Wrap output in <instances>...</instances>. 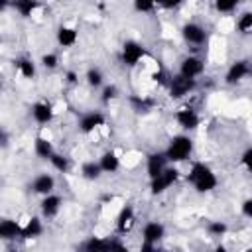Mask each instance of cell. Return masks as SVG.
I'll return each instance as SVG.
<instances>
[{
    "label": "cell",
    "mask_w": 252,
    "mask_h": 252,
    "mask_svg": "<svg viewBox=\"0 0 252 252\" xmlns=\"http://www.w3.org/2000/svg\"><path fill=\"white\" fill-rule=\"evenodd\" d=\"M187 179H189V183L195 187V191H199V193H209V191H213V189L217 187V183H219L215 171H213L209 165L201 163V161H197V163L191 165Z\"/></svg>",
    "instance_id": "cell-1"
},
{
    "label": "cell",
    "mask_w": 252,
    "mask_h": 252,
    "mask_svg": "<svg viewBox=\"0 0 252 252\" xmlns=\"http://www.w3.org/2000/svg\"><path fill=\"white\" fill-rule=\"evenodd\" d=\"M193 152V140L185 134H179V136H173L167 144V150H165V156L169 161L173 163H179V161H185Z\"/></svg>",
    "instance_id": "cell-2"
},
{
    "label": "cell",
    "mask_w": 252,
    "mask_h": 252,
    "mask_svg": "<svg viewBox=\"0 0 252 252\" xmlns=\"http://www.w3.org/2000/svg\"><path fill=\"white\" fill-rule=\"evenodd\" d=\"M177 177H179V171H177V167H165L159 175H156V177H152V185H150V189H152V193L154 195H159V193H163V191H167L175 181H177Z\"/></svg>",
    "instance_id": "cell-3"
},
{
    "label": "cell",
    "mask_w": 252,
    "mask_h": 252,
    "mask_svg": "<svg viewBox=\"0 0 252 252\" xmlns=\"http://www.w3.org/2000/svg\"><path fill=\"white\" fill-rule=\"evenodd\" d=\"M144 55H146V51H144V47L138 41H134V39L124 41V45H122V61L126 65H130V67L138 65Z\"/></svg>",
    "instance_id": "cell-4"
},
{
    "label": "cell",
    "mask_w": 252,
    "mask_h": 252,
    "mask_svg": "<svg viewBox=\"0 0 252 252\" xmlns=\"http://www.w3.org/2000/svg\"><path fill=\"white\" fill-rule=\"evenodd\" d=\"M203 71H205V63H203L199 57H195V55L185 57V59L181 61V65H179V73H181L183 77H189V79H197Z\"/></svg>",
    "instance_id": "cell-5"
},
{
    "label": "cell",
    "mask_w": 252,
    "mask_h": 252,
    "mask_svg": "<svg viewBox=\"0 0 252 252\" xmlns=\"http://www.w3.org/2000/svg\"><path fill=\"white\" fill-rule=\"evenodd\" d=\"M181 35H183V39H185L187 43H191V45H201V43L205 41V37H207L205 30H203L199 24H195V22L185 24V26L181 28Z\"/></svg>",
    "instance_id": "cell-6"
},
{
    "label": "cell",
    "mask_w": 252,
    "mask_h": 252,
    "mask_svg": "<svg viewBox=\"0 0 252 252\" xmlns=\"http://www.w3.org/2000/svg\"><path fill=\"white\" fill-rule=\"evenodd\" d=\"M193 87H195V79L183 77V75L179 73L177 77H173V79H171L169 93H171V96H173V98H181V96H185Z\"/></svg>",
    "instance_id": "cell-7"
},
{
    "label": "cell",
    "mask_w": 252,
    "mask_h": 252,
    "mask_svg": "<svg viewBox=\"0 0 252 252\" xmlns=\"http://www.w3.org/2000/svg\"><path fill=\"white\" fill-rule=\"evenodd\" d=\"M163 236H165V228H163V224L158 222V220L146 222L144 228H142V240L148 242V244H156V242H159Z\"/></svg>",
    "instance_id": "cell-8"
},
{
    "label": "cell",
    "mask_w": 252,
    "mask_h": 252,
    "mask_svg": "<svg viewBox=\"0 0 252 252\" xmlns=\"http://www.w3.org/2000/svg\"><path fill=\"white\" fill-rule=\"evenodd\" d=\"M175 120L183 130H195L199 126V114L193 108H179L175 112Z\"/></svg>",
    "instance_id": "cell-9"
},
{
    "label": "cell",
    "mask_w": 252,
    "mask_h": 252,
    "mask_svg": "<svg viewBox=\"0 0 252 252\" xmlns=\"http://www.w3.org/2000/svg\"><path fill=\"white\" fill-rule=\"evenodd\" d=\"M100 126H104V114H102V112H89V114H85V116L81 118V122H79V128H81V132H85V134H91V132L98 130Z\"/></svg>",
    "instance_id": "cell-10"
},
{
    "label": "cell",
    "mask_w": 252,
    "mask_h": 252,
    "mask_svg": "<svg viewBox=\"0 0 252 252\" xmlns=\"http://www.w3.org/2000/svg\"><path fill=\"white\" fill-rule=\"evenodd\" d=\"M53 189H55V179L49 173H39L32 181V191L37 195H49V193H53Z\"/></svg>",
    "instance_id": "cell-11"
},
{
    "label": "cell",
    "mask_w": 252,
    "mask_h": 252,
    "mask_svg": "<svg viewBox=\"0 0 252 252\" xmlns=\"http://www.w3.org/2000/svg\"><path fill=\"white\" fill-rule=\"evenodd\" d=\"M53 114H55V110L49 102H35L32 106V116L37 124H49L53 120Z\"/></svg>",
    "instance_id": "cell-12"
},
{
    "label": "cell",
    "mask_w": 252,
    "mask_h": 252,
    "mask_svg": "<svg viewBox=\"0 0 252 252\" xmlns=\"http://www.w3.org/2000/svg\"><path fill=\"white\" fill-rule=\"evenodd\" d=\"M248 73H250V67H248V63H246V61H236V63H232V65L228 67L224 81H226L228 85H234V83L242 81V79H244Z\"/></svg>",
    "instance_id": "cell-13"
},
{
    "label": "cell",
    "mask_w": 252,
    "mask_h": 252,
    "mask_svg": "<svg viewBox=\"0 0 252 252\" xmlns=\"http://www.w3.org/2000/svg\"><path fill=\"white\" fill-rule=\"evenodd\" d=\"M41 215L45 217V219H51V217H55L57 213H59V209H61V197L59 195H53V193H49V195H43V199H41Z\"/></svg>",
    "instance_id": "cell-14"
},
{
    "label": "cell",
    "mask_w": 252,
    "mask_h": 252,
    "mask_svg": "<svg viewBox=\"0 0 252 252\" xmlns=\"http://www.w3.org/2000/svg\"><path fill=\"white\" fill-rule=\"evenodd\" d=\"M169 159H167V156L165 154H152L150 158H148V165H146V169H148V175H150V179L152 177H156V175H159L167 165Z\"/></svg>",
    "instance_id": "cell-15"
},
{
    "label": "cell",
    "mask_w": 252,
    "mask_h": 252,
    "mask_svg": "<svg viewBox=\"0 0 252 252\" xmlns=\"http://www.w3.org/2000/svg\"><path fill=\"white\" fill-rule=\"evenodd\" d=\"M0 236L4 240H12L16 236H22V224L14 219H2L0 222Z\"/></svg>",
    "instance_id": "cell-16"
},
{
    "label": "cell",
    "mask_w": 252,
    "mask_h": 252,
    "mask_svg": "<svg viewBox=\"0 0 252 252\" xmlns=\"http://www.w3.org/2000/svg\"><path fill=\"white\" fill-rule=\"evenodd\" d=\"M134 222H136V217H134L132 207H124L116 217V230L118 232H128L134 226Z\"/></svg>",
    "instance_id": "cell-17"
},
{
    "label": "cell",
    "mask_w": 252,
    "mask_h": 252,
    "mask_svg": "<svg viewBox=\"0 0 252 252\" xmlns=\"http://www.w3.org/2000/svg\"><path fill=\"white\" fill-rule=\"evenodd\" d=\"M77 37H79V33H77L75 28L61 26V28L57 30V43H59L61 47H71V45H75V43H77Z\"/></svg>",
    "instance_id": "cell-18"
},
{
    "label": "cell",
    "mask_w": 252,
    "mask_h": 252,
    "mask_svg": "<svg viewBox=\"0 0 252 252\" xmlns=\"http://www.w3.org/2000/svg\"><path fill=\"white\" fill-rule=\"evenodd\" d=\"M98 163H100V167H102L104 173H114V171H118V167H120V158H118L114 152H104V154L100 156Z\"/></svg>",
    "instance_id": "cell-19"
},
{
    "label": "cell",
    "mask_w": 252,
    "mask_h": 252,
    "mask_svg": "<svg viewBox=\"0 0 252 252\" xmlns=\"http://www.w3.org/2000/svg\"><path fill=\"white\" fill-rule=\"evenodd\" d=\"M41 230H43V226L37 217H32L26 220V224H22V236H26V238H35L41 234Z\"/></svg>",
    "instance_id": "cell-20"
},
{
    "label": "cell",
    "mask_w": 252,
    "mask_h": 252,
    "mask_svg": "<svg viewBox=\"0 0 252 252\" xmlns=\"http://www.w3.org/2000/svg\"><path fill=\"white\" fill-rule=\"evenodd\" d=\"M33 150H35V156H39V158H43V159H49L55 152H53V144L47 140V138H35V142H33Z\"/></svg>",
    "instance_id": "cell-21"
},
{
    "label": "cell",
    "mask_w": 252,
    "mask_h": 252,
    "mask_svg": "<svg viewBox=\"0 0 252 252\" xmlns=\"http://www.w3.org/2000/svg\"><path fill=\"white\" fill-rule=\"evenodd\" d=\"M100 173H102V167H100L98 161H87V163L81 165V175H83L85 179H89V181L98 179Z\"/></svg>",
    "instance_id": "cell-22"
},
{
    "label": "cell",
    "mask_w": 252,
    "mask_h": 252,
    "mask_svg": "<svg viewBox=\"0 0 252 252\" xmlns=\"http://www.w3.org/2000/svg\"><path fill=\"white\" fill-rule=\"evenodd\" d=\"M14 8L20 16L28 18L33 14V10L37 8V0H14Z\"/></svg>",
    "instance_id": "cell-23"
},
{
    "label": "cell",
    "mask_w": 252,
    "mask_h": 252,
    "mask_svg": "<svg viewBox=\"0 0 252 252\" xmlns=\"http://www.w3.org/2000/svg\"><path fill=\"white\" fill-rule=\"evenodd\" d=\"M16 69L20 71V75L22 77H26V79H33L35 77V65H33V61L32 59H18L16 61Z\"/></svg>",
    "instance_id": "cell-24"
},
{
    "label": "cell",
    "mask_w": 252,
    "mask_h": 252,
    "mask_svg": "<svg viewBox=\"0 0 252 252\" xmlns=\"http://www.w3.org/2000/svg\"><path fill=\"white\" fill-rule=\"evenodd\" d=\"M236 30H238L240 33H246V32L252 30V12H250V10H248V12H242V14L238 16V20H236Z\"/></svg>",
    "instance_id": "cell-25"
},
{
    "label": "cell",
    "mask_w": 252,
    "mask_h": 252,
    "mask_svg": "<svg viewBox=\"0 0 252 252\" xmlns=\"http://www.w3.org/2000/svg\"><path fill=\"white\" fill-rule=\"evenodd\" d=\"M102 79H104V77H102V71H100V69L94 67V69H89V71H87V83H89L91 87H100V85H102Z\"/></svg>",
    "instance_id": "cell-26"
},
{
    "label": "cell",
    "mask_w": 252,
    "mask_h": 252,
    "mask_svg": "<svg viewBox=\"0 0 252 252\" xmlns=\"http://www.w3.org/2000/svg\"><path fill=\"white\" fill-rule=\"evenodd\" d=\"M87 250H108L112 248V242L110 240H100V238H91L87 244H85Z\"/></svg>",
    "instance_id": "cell-27"
},
{
    "label": "cell",
    "mask_w": 252,
    "mask_h": 252,
    "mask_svg": "<svg viewBox=\"0 0 252 252\" xmlns=\"http://www.w3.org/2000/svg\"><path fill=\"white\" fill-rule=\"evenodd\" d=\"M236 4H238V0H215V8L220 14H230L236 8Z\"/></svg>",
    "instance_id": "cell-28"
},
{
    "label": "cell",
    "mask_w": 252,
    "mask_h": 252,
    "mask_svg": "<svg viewBox=\"0 0 252 252\" xmlns=\"http://www.w3.org/2000/svg\"><path fill=\"white\" fill-rule=\"evenodd\" d=\"M49 161H51V165L57 169V171H67V167H69V161H67V158L65 156H61V154H53L51 158H49Z\"/></svg>",
    "instance_id": "cell-29"
},
{
    "label": "cell",
    "mask_w": 252,
    "mask_h": 252,
    "mask_svg": "<svg viewBox=\"0 0 252 252\" xmlns=\"http://www.w3.org/2000/svg\"><path fill=\"white\" fill-rule=\"evenodd\" d=\"M161 0H134V8L138 12H150L156 4H159Z\"/></svg>",
    "instance_id": "cell-30"
},
{
    "label": "cell",
    "mask_w": 252,
    "mask_h": 252,
    "mask_svg": "<svg viewBox=\"0 0 252 252\" xmlns=\"http://www.w3.org/2000/svg\"><path fill=\"white\" fill-rule=\"evenodd\" d=\"M57 63H59V59H57L55 53H43V55H41V65H43L45 69H55Z\"/></svg>",
    "instance_id": "cell-31"
},
{
    "label": "cell",
    "mask_w": 252,
    "mask_h": 252,
    "mask_svg": "<svg viewBox=\"0 0 252 252\" xmlns=\"http://www.w3.org/2000/svg\"><path fill=\"white\" fill-rule=\"evenodd\" d=\"M209 232H211L213 236H220V234H224V232H226V224H224V222H220V220H215V222H211V224H209Z\"/></svg>",
    "instance_id": "cell-32"
},
{
    "label": "cell",
    "mask_w": 252,
    "mask_h": 252,
    "mask_svg": "<svg viewBox=\"0 0 252 252\" xmlns=\"http://www.w3.org/2000/svg\"><path fill=\"white\" fill-rule=\"evenodd\" d=\"M116 94H118V89H116L114 85L104 87V91H102V102H108V100L116 98Z\"/></svg>",
    "instance_id": "cell-33"
},
{
    "label": "cell",
    "mask_w": 252,
    "mask_h": 252,
    "mask_svg": "<svg viewBox=\"0 0 252 252\" xmlns=\"http://www.w3.org/2000/svg\"><path fill=\"white\" fill-rule=\"evenodd\" d=\"M240 163H242L248 171H252V146H250L248 150H244V154L240 156Z\"/></svg>",
    "instance_id": "cell-34"
},
{
    "label": "cell",
    "mask_w": 252,
    "mask_h": 252,
    "mask_svg": "<svg viewBox=\"0 0 252 252\" xmlns=\"http://www.w3.org/2000/svg\"><path fill=\"white\" fill-rule=\"evenodd\" d=\"M240 209H242V215H244V217L252 219V199H246V201H242Z\"/></svg>",
    "instance_id": "cell-35"
},
{
    "label": "cell",
    "mask_w": 252,
    "mask_h": 252,
    "mask_svg": "<svg viewBox=\"0 0 252 252\" xmlns=\"http://www.w3.org/2000/svg\"><path fill=\"white\" fill-rule=\"evenodd\" d=\"M181 2H183V0H161L159 4H161L163 8H177Z\"/></svg>",
    "instance_id": "cell-36"
},
{
    "label": "cell",
    "mask_w": 252,
    "mask_h": 252,
    "mask_svg": "<svg viewBox=\"0 0 252 252\" xmlns=\"http://www.w3.org/2000/svg\"><path fill=\"white\" fill-rule=\"evenodd\" d=\"M67 81H69V83H77V73H75V71H69V73H67Z\"/></svg>",
    "instance_id": "cell-37"
},
{
    "label": "cell",
    "mask_w": 252,
    "mask_h": 252,
    "mask_svg": "<svg viewBox=\"0 0 252 252\" xmlns=\"http://www.w3.org/2000/svg\"><path fill=\"white\" fill-rule=\"evenodd\" d=\"M238 2H244V0H238Z\"/></svg>",
    "instance_id": "cell-38"
},
{
    "label": "cell",
    "mask_w": 252,
    "mask_h": 252,
    "mask_svg": "<svg viewBox=\"0 0 252 252\" xmlns=\"http://www.w3.org/2000/svg\"><path fill=\"white\" fill-rule=\"evenodd\" d=\"M59 2H61V0H59Z\"/></svg>",
    "instance_id": "cell-39"
}]
</instances>
